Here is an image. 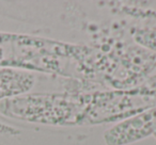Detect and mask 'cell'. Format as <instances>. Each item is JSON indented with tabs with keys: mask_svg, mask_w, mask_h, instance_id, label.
<instances>
[{
	"mask_svg": "<svg viewBox=\"0 0 156 145\" xmlns=\"http://www.w3.org/2000/svg\"><path fill=\"white\" fill-rule=\"evenodd\" d=\"M0 113L48 125H92L98 124V95L23 94L0 102Z\"/></svg>",
	"mask_w": 156,
	"mask_h": 145,
	"instance_id": "cell-1",
	"label": "cell"
},
{
	"mask_svg": "<svg viewBox=\"0 0 156 145\" xmlns=\"http://www.w3.org/2000/svg\"><path fill=\"white\" fill-rule=\"evenodd\" d=\"M67 50L57 42L0 33V66L8 68L58 71L59 56Z\"/></svg>",
	"mask_w": 156,
	"mask_h": 145,
	"instance_id": "cell-2",
	"label": "cell"
},
{
	"mask_svg": "<svg viewBox=\"0 0 156 145\" xmlns=\"http://www.w3.org/2000/svg\"><path fill=\"white\" fill-rule=\"evenodd\" d=\"M156 107L125 119L108 130L105 140L108 145H125L153 134Z\"/></svg>",
	"mask_w": 156,
	"mask_h": 145,
	"instance_id": "cell-3",
	"label": "cell"
},
{
	"mask_svg": "<svg viewBox=\"0 0 156 145\" xmlns=\"http://www.w3.org/2000/svg\"><path fill=\"white\" fill-rule=\"evenodd\" d=\"M35 83V77L29 71L3 67L0 69V102L29 92Z\"/></svg>",
	"mask_w": 156,
	"mask_h": 145,
	"instance_id": "cell-4",
	"label": "cell"
},
{
	"mask_svg": "<svg viewBox=\"0 0 156 145\" xmlns=\"http://www.w3.org/2000/svg\"><path fill=\"white\" fill-rule=\"evenodd\" d=\"M135 40L140 45L145 46L156 51V30L154 29H140L135 32Z\"/></svg>",
	"mask_w": 156,
	"mask_h": 145,
	"instance_id": "cell-5",
	"label": "cell"
},
{
	"mask_svg": "<svg viewBox=\"0 0 156 145\" xmlns=\"http://www.w3.org/2000/svg\"><path fill=\"white\" fill-rule=\"evenodd\" d=\"M140 91L147 95L153 96L156 98V76L150 79L147 82H145L143 85L140 87Z\"/></svg>",
	"mask_w": 156,
	"mask_h": 145,
	"instance_id": "cell-6",
	"label": "cell"
},
{
	"mask_svg": "<svg viewBox=\"0 0 156 145\" xmlns=\"http://www.w3.org/2000/svg\"><path fill=\"white\" fill-rule=\"evenodd\" d=\"M13 131H14V129L9 128V127H5V126H2L0 124V132H13Z\"/></svg>",
	"mask_w": 156,
	"mask_h": 145,
	"instance_id": "cell-7",
	"label": "cell"
}]
</instances>
